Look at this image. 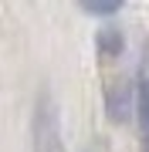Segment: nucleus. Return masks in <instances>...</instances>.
Instances as JSON below:
<instances>
[{"label":"nucleus","instance_id":"7ed1b4c3","mask_svg":"<svg viewBox=\"0 0 149 152\" xmlns=\"http://www.w3.org/2000/svg\"><path fill=\"white\" fill-rule=\"evenodd\" d=\"M85 152H109V149H105V142H95V145H88Z\"/></svg>","mask_w":149,"mask_h":152},{"label":"nucleus","instance_id":"f257e3e1","mask_svg":"<svg viewBox=\"0 0 149 152\" xmlns=\"http://www.w3.org/2000/svg\"><path fill=\"white\" fill-rule=\"evenodd\" d=\"M139 125H142V152H149V51L139 68Z\"/></svg>","mask_w":149,"mask_h":152},{"label":"nucleus","instance_id":"f03ea898","mask_svg":"<svg viewBox=\"0 0 149 152\" xmlns=\"http://www.w3.org/2000/svg\"><path fill=\"white\" fill-rule=\"evenodd\" d=\"M81 7L88 14H112L122 7V0H81Z\"/></svg>","mask_w":149,"mask_h":152}]
</instances>
